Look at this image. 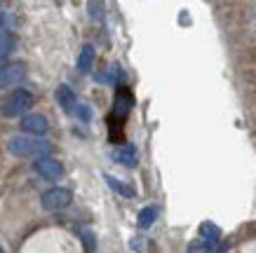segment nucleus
<instances>
[{"instance_id": "obj_17", "label": "nucleus", "mask_w": 256, "mask_h": 253, "mask_svg": "<svg viewBox=\"0 0 256 253\" xmlns=\"http://www.w3.org/2000/svg\"><path fill=\"white\" fill-rule=\"evenodd\" d=\"M76 113H78V117L82 120V122H90V117H92V113H90V108H87V106H78V110H76Z\"/></svg>"}, {"instance_id": "obj_16", "label": "nucleus", "mask_w": 256, "mask_h": 253, "mask_svg": "<svg viewBox=\"0 0 256 253\" xmlns=\"http://www.w3.org/2000/svg\"><path fill=\"white\" fill-rule=\"evenodd\" d=\"M188 253H212V246L207 242H202V239H195L188 244Z\"/></svg>"}, {"instance_id": "obj_4", "label": "nucleus", "mask_w": 256, "mask_h": 253, "mask_svg": "<svg viewBox=\"0 0 256 253\" xmlns=\"http://www.w3.org/2000/svg\"><path fill=\"white\" fill-rule=\"evenodd\" d=\"M33 169H36L45 181H56V178L64 174L62 162L54 160V157H40V160L33 162Z\"/></svg>"}, {"instance_id": "obj_5", "label": "nucleus", "mask_w": 256, "mask_h": 253, "mask_svg": "<svg viewBox=\"0 0 256 253\" xmlns=\"http://www.w3.org/2000/svg\"><path fill=\"white\" fill-rule=\"evenodd\" d=\"M22 129L33 134V136H42V134H47L50 124H47V120L42 115H38V113H28V115L22 117Z\"/></svg>"}, {"instance_id": "obj_10", "label": "nucleus", "mask_w": 256, "mask_h": 253, "mask_svg": "<svg viewBox=\"0 0 256 253\" xmlns=\"http://www.w3.org/2000/svg\"><path fill=\"white\" fill-rule=\"evenodd\" d=\"M14 47H16L14 33H10V31H2V33H0V63H2L10 56V54L14 52Z\"/></svg>"}, {"instance_id": "obj_15", "label": "nucleus", "mask_w": 256, "mask_h": 253, "mask_svg": "<svg viewBox=\"0 0 256 253\" xmlns=\"http://www.w3.org/2000/svg\"><path fill=\"white\" fill-rule=\"evenodd\" d=\"M80 239H82V244H85V251L87 253H94V249H96V239H94V235L90 230H80Z\"/></svg>"}, {"instance_id": "obj_12", "label": "nucleus", "mask_w": 256, "mask_h": 253, "mask_svg": "<svg viewBox=\"0 0 256 253\" xmlns=\"http://www.w3.org/2000/svg\"><path fill=\"white\" fill-rule=\"evenodd\" d=\"M132 96H130V94L127 92H120L116 96V115L118 117H124L127 115V113H130V108H132Z\"/></svg>"}, {"instance_id": "obj_8", "label": "nucleus", "mask_w": 256, "mask_h": 253, "mask_svg": "<svg viewBox=\"0 0 256 253\" xmlns=\"http://www.w3.org/2000/svg\"><path fill=\"white\" fill-rule=\"evenodd\" d=\"M113 157L124 167H136L139 164V153H136L134 146H120L118 150H113Z\"/></svg>"}, {"instance_id": "obj_1", "label": "nucleus", "mask_w": 256, "mask_h": 253, "mask_svg": "<svg viewBox=\"0 0 256 253\" xmlns=\"http://www.w3.org/2000/svg\"><path fill=\"white\" fill-rule=\"evenodd\" d=\"M10 153L16 155V157H50L52 153V146L47 141H40V138H31V136H12L10 138Z\"/></svg>"}, {"instance_id": "obj_3", "label": "nucleus", "mask_w": 256, "mask_h": 253, "mask_svg": "<svg viewBox=\"0 0 256 253\" xmlns=\"http://www.w3.org/2000/svg\"><path fill=\"white\" fill-rule=\"evenodd\" d=\"M73 200V192L68 188H52L42 195V209L45 211H62L66 209Z\"/></svg>"}, {"instance_id": "obj_2", "label": "nucleus", "mask_w": 256, "mask_h": 253, "mask_svg": "<svg viewBox=\"0 0 256 253\" xmlns=\"http://www.w3.org/2000/svg\"><path fill=\"white\" fill-rule=\"evenodd\" d=\"M31 106H33V94L26 92V89H14L8 99L2 101L0 113L5 117H24V115H28Z\"/></svg>"}, {"instance_id": "obj_9", "label": "nucleus", "mask_w": 256, "mask_h": 253, "mask_svg": "<svg viewBox=\"0 0 256 253\" xmlns=\"http://www.w3.org/2000/svg\"><path fill=\"white\" fill-rule=\"evenodd\" d=\"M200 237H202V242H207V244L214 249V246L221 242V228L214 225V223H210V221H204L200 225Z\"/></svg>"}, {"instance_id": "obj_11", "label": "nucleus", "mask_w": 256, "mask_h": 253, "mask_svg": "<svg viewBox=\"0 0 256 253\" xmlns=\"http://www.w3.org/2000/svg\"><path fill=\"white\" fill-rule=\"evenodd\" d=\"M94 56H96L94 47L92 45H82L80 56H78V70L80 73H90V68H92V63H94Z\"/></svg>"}, {"instance_id": "obj_18", "label": "nucleus", "mask_w": 256, "mask_h": 253, "mask_svg": "<svg viewBox=\"0 0 256 253\" xmlns=\"http://www.w3.org/2000/svg\"><path fill=\"white\" fill-rule=\"evenodd\" d=\"M132 249H136V251H141V249H144V239H134V242H132Z\"/></svg>"}, {"instance_id": "obj_19", "label": "nucleus", "mask_w": 256, "mask_h": 253, "mask_svg": "<svg viewBox=\"0 0 256 253\" xmlns=\"http://www.w3.org/2000/svg\"><path fill=\"white\" fill-rule=\"evenodd\" d=\"M2 19H5V14H2V7H0V26H2Z\"/></svg>"}, {"instance_id": "obj_6", "label": "nucleus", "mask_w": 256, "mask_h": 253, "mask_svg": "<svg viewBox=\"0 0 256 253\" xmlns=\"http://www.w3.org/2000/svg\"><path fill=\"white\" fill-rule=\"evenodd\" d=\"M24 77V66L22 63H10L0 68V87H10V84L22 82Z\"/></svg>"}, {"instance_id": "obj_7", "label": "nucleus", "mask_w": 256, "mask_h": 253, "mask_svg": "<svg viewBox=\"0 0 256 253\" xmlns=\"http://www.w3.org/2000/svg\"><path fill=\"white\" fill-rule=\"evenodd\" d=\"M56 101H59V106L66 110V113H76L78 110V101H76V94H73V89L70 87H66V84H62L59 89H56Z\"/></svg>"}, {"instance_id": "obj_13", "label": "nucleus", "mask_w": 256, "mask_h": 253, "mask_svg": "<svg viewBox=\"0 0 256 253\" xmlns=\"http://www.w3.org/2000/svg\"><path fill=\"white\" fill-rule=\"evenodd\" d=\"M156 218H158V209L156 207H146V209H141L139 211V228L141 230H146V228H150L153 223H156Z\"/></svg>"}, {"instance_id": "obj_14", "label": "nucleus", "mask_w": 256, "mask_h": 253, "mask_svg": "<svg viewBox=\"0 0 256 253\" xmlns=\"http://www.w3.org/2000/svg\"><path fill=\"white\" fill-rule=\"evenodd\" d=\"M104 178H106V183H108L110 188L118 192V195H122V197H134V190L130 188V185L120 183V181H118V178H113L110 174H104Z\"/></svg>"}]
</instances>
